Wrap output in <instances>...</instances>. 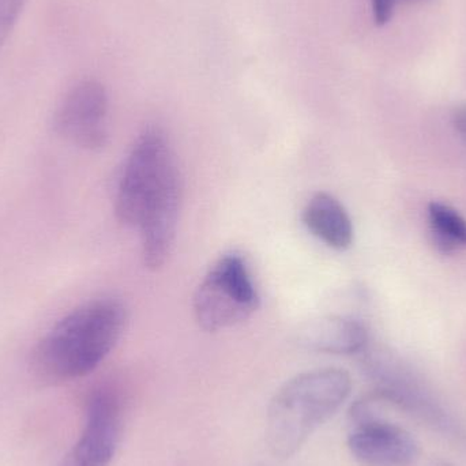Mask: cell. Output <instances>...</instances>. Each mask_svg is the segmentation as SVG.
Segmentation results:
<instances>
[{
	"instance_id": "cell-6",
	"label": "cell",
	"mask_w": 466,
	"mask_h": 466,
	"mask_svg": "<svg viewBox=\"0 0 466 466\" xmlns=\"http://www.w3.org/2000/svg\"><path fill=\"white\" fill-rule=\"evenodd\" d=\"M352 431L348 449L363 466H410L419 459L420 448L410 431L380 418L371 393L350 408Z\"/></svg>"
},
{
	"instance_id": "cell-7",
	"label": "cell",
	"mask_w": 466,
	"mask_h": 466,
	"mask_svg": "<svg viewBox=\"0 0 466 466\" xmlns=\"http://www.w3.org/2000/svg\"><path fill=\"white\" fill-rule=\"evenodd\" d=\"M182 202L179 168L172 167L147 199L136 228L141 232L142 260L150 270L166 265L174 248Z\"/></svg>"
},
{
	"instance_id": "cell-17",
	"label": "cell",
	"mask_w": 466,
	"mask_h": 466,
	"mask_svg": "<svg viewBox=\"0 0 466 466\" xmlns=\"http://www.w3.org/2000/svg\"><path fill=\"white\" fill-rule=\"evenodd\" d=\"M435 466H453V465L448 464V462H441V464H437Z\"/></svg>"
},
{
	"instance_id": "cell-5",
	"label": "cell",
	"mask_w": 466,
	"mask_h": 466,
	"mask_svg": "<svg viewBox=\"0 0 466 466\" xmlns=\"http://www.w3.org/2000/svg\"><path fill=\"white\" fill-rule=\"evenodd\" d=\"M177 164L166 134L147 128L127 156L115 196L117 220L136 228L145 202L164 175Z\"/></svg>"
},
{
	"instance_id": "cell-2",
	"label": "cell",
	"mask_w": 466,
	"mask_h": 466,
	"mask_svg": "<svg viewBox=\"0 0 466 466\" xmlns=\"http://www.w3.org/2000/svg\"><path fill=\"white\" fill-rule=\"evenodd\" d=\"M352 391L350 372L322 369L288 380L271 400L266 443L279 459L298 453L312 434L344 405Z\"/></svg>"
},
{
	"instance_id": "cell-8",
	"label": "cell",
	"mask_w": 466,
	"mask_h": 466,
	"mask_svg": "<svg viewBox=\"0 0 466 466\" xmlns=\"http://www.w3.org/2000/svg\"><path fill=\"white\" fill-rule=\"evenodd\" d=\"M108 96L97 81L76 84L55 112V131L86 150L103 149L108 142Z\"/></svg>"
},
{
	"instance_id": "cell-3",
	"label": "cell",
	"mask_w": 466,
	"mask_h": 466,
	"mask_svg": "<svg viewBox=\"0 0 466 466\" xmlns=\"http://www.w3.org/2000/svg\"><path fill=\"white\" fill-rule=\"evenodd\" d=\"M259 306V295L246 260L238 254L220 258L194 295L197 322L209 333L248 319Z\"/></svg>"
},
{
	"instance_id": "cell-10",
	"label": "cell",
	"mask_w": 466,
	"mask_h": 466,
	"mask_svg": "<svg viewBox=\"0 0 466 466\" xmlns=\"http://www.w3.org/2000/svg\"><path fill=\"white\" fill-rule=\"evenodd\" d=\"M299 342L317 352L353 355L366 350L369 331L352 318L329 315L306 323L299 333Z\"/></svg>"
},
{
	"instance_id": "cell-15",
	"label": "cell",
	"mask_w": 466,
	"mask_h": 466,
	"mask_svg": "<svg viewBox=\"0 0 466 466\" xmlns=\"http://www.w3.org/2000/svg\"><path fill=\"white\" fill-rule=\"evenodd\" d=\"M453 125L457 133L466 142V104L457 106L453 112Z\"/></svg>"
},
{
	"instance_id": "cell-1",
	"label": "cell",
	"mask_w": 466,
	"mask_h": 466,
	"mask_svg": "<svg viewBox=\"0 0 466 466\" xmlns=\"http://www.w3.org/2000/svg\"><path fill=\"white\" fill-rule=\"evenodd\" d=\"M126 320V307L117 299H96L76 307L35 345L33 374L49 385L90 374L119 341Z\"/></svg>"
},
{
	"instance_id": "cell-16",
	"label": "cell",
	"mask_w": 466,
	"mask_h": 466,
	"mask_svg": "<svg viewBox=\"0 0 466 466\" xmlns=\"http://www.w3.org/2000/svg\"><path fill=\"white\" fill-rule=\"evenodd\" d=\"M402 2H407V3H420V2H426V0H402Z\"/></svg>"
},
{
	"instance_id": "cell-14",
	"label": "cell",
	"mask_w": 466,
	"mask_h": 466,
	"mask_svg": "<svg viewBox=\"0 0 466 466\" xmlns=\"http://www.w3.org/2000/svg\"><path fill=\"white\" fill-rule=\"evenodd\" d=\"M396 2L397 0H371L375 24L383 26L390 21L394 7H396Z\"/></svg>"
},
{
	"instance_id": "cell-11",
	"label": "cell",
	"mask_w": 466,
	"mask_h": 466,
	"mask_svg": "<svg viewBox=\"0 0 466 466\" xmlns=\"http://www.w3.org/2000/svg\"><path fill=\"white\" fill-rule=\"evenodd\" d=\"M304 226L330 248L344 251L353 243V224L344 205L329 193L309 199L301 215Z\"/></svg>"
},
{
	"instance_id": "cell-12",
	"label": "cell",
	"mask_w": 466,
	"mask_h": 466,
	"mask_svg": "<svg viewBox=\"0 0 466 466\" xmlns=\"http://www.w3.org/2000/svg\"><path fill=\"white\" fill-rule=\"evenodd\" d=\"M429 224L432 243L443 254L466 247V220L454 208L442 202L429 205Z\"/></svg>"
},
{
	"instance_id": "cell-13",
	"label": "cell",
	"mask_w": 466,
	"mask_h": 466,
	"mask_svg": "<svg viewBox=\"0 0 466 466\" xmlns=\"http://www.w3.org/2000/svg\"><path fill=\"white\" fill-rule=\"evenodd\" d=\"M26 0H0V49L18 22Z\"/></svg>"
},
{
	"instance_id": "cell-4",
	"label": "cell",
	"mask_w": 466,
	"mask_h": 466,
	"mask_svg": "<svg viewBox=\"0 0 466 466\" xmlns=\"http://www.w3.org/2000/svg\"><path fill=\"white\" fill-rule=\"evenodd\" d=\"M367 371L375 382L372 391L386 404L410 413L454 442H466V429L459 416L407 369L375 359L367 363Z\"/></svg>"
},
{
	"instance_id": "cell-9",
	"label": "cell",
	"mask_w": 466,
	"mask_h": 466,
	"mask_svg": "<svg viewBox=\"0 0 466 466\" xmlns=\"http://www.w3.org/2000/svg\"><path fill=\"white\" fill-rule=\"evenodd\" d=\"M122 434V407L114 391L100 389L87 402L81 437L60 466H109Z\"/></svg>"
}]
</instances>
